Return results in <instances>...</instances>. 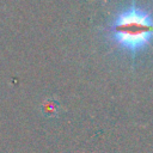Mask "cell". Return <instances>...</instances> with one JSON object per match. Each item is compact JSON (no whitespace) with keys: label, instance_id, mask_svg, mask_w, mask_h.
Listing matches in <instances>:
<instances>
[{"label":"cell","instance_id":"1","mask_svg":"<svg viewBox=\"0 0 153 153\" xmlns=\"http://www.w3.org/2000/svg\"><path fill=\"white\" fill-rule=\"evenodd\" d=\"M105 32L117 51L135 57L153 44V13L133 1L112 16Z\"/></svg>","mask_w":153,"mask_h":153}]
</instances>
